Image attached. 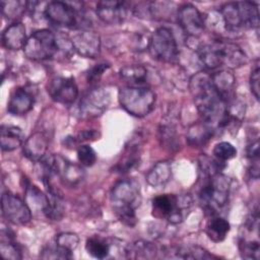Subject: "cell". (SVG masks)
<instances>
[{
    "mask_svg": "<svg viewBox=\"0 0 260 260\" xmlns=\"http://www.w3.org/2000/svg\"><path fill=\"white\" fill-rule=\"evenodd\" d=\"M231 180L221 173L203 177L199 191V200L206 213L215 215L229 201Z\"/></svg>",
    "mask_w": 260,
    "mask_h": 260,
    "instance_id": "obj_5",
    "label": "cell"
},
{
    "mask_svg": "<svg viewBox=\"0 0 260 260\" xmlns=\"http://www.w3.org/2000/svg\"><path fill=\"white\" fill-rule=\"evenodd\" d=\"M42 160L53 175L58 176L64 184L70 187L79 185L84 179V170L60 154H46Z\"/></svg>",
    "mask_w": 260,
    "mask_h": 260,
    "instance_id": "obj_11",
    "label": "cell"
},
{
    "mask_svg": "<svg viewBox=\"0 0 260 260\" xmlns=\"http://www.w3.org/2000/svg\"><path fill=\"white\" fill-rule=\"evenodd\" d=\"M110 68V64L106 62H102L99 64H95L93 67L88 69L86 73V79L89 83H94L100 80L102 75L105 71H107Z\"/></svg>",
    "mask_w": 260,
    "mask_h": 260,
    "instance_id": "obj_39",
    "label": "cell"
},
{
    "mask_svg": "<svg viewBox=\"0 0 260 260\" xmlns=\"http://www.w3.org/2000/svg\"><path fill=\"white\" fill-rule=\"evenodd\" d=\"M260 74V70H259V66L256 65L254 67V69H252L251 71V75H250V88H251V92L253 93V95L255 96L256 100L259 99V77Z\"/></svg>",
    "mask_w": 260,
    "mask_h": 260,
    "instance_id": "obj_40",
    "label": "cell"
},
{
    "mask_svg": "<svg viewBox=\"0 0 260 260\" xmlns=\"http://www.w3.org/2000/svg\"><path fill=\"white\" fill-rule=\"evenodd\" d=\"M77 158L80 165L84 167H91L96 161V153L88 144H81L77 148Z\"/></svg>",
    "mask_w": 260,
    "mask_h": 260,
    "instance_id": "obj_38",
    "label": "cell"
},
{
    "mask_svg": "<svg viewBox=\"0 0 260 260\" xmlns=\"http://www.w3.org/2000/svg\"><path fill=\"white\" fill-rule=\"evenodd\" d=\"M110 201L118 219L127 226L137 222L135 209L141 201L140 185L135 179L118 181L110 192Z\"/></svg>",
    "mask_w": 260,
    "mask_h": 260,
    "instance_id": "obj_3",
    "label": "cell"
},
{
    "mask_svg": "<svg viewBox=\"0 0 260 260\" xmlns=\"http://www.w3.org/2000/svg\"><path fill=\"white\" fill-rule=\"evenodd\" d=\"M239 251L241 257L244 259H259L260 246L258 241H251L247 239H241L239 241Z\"/></svg>",
    "mask_w": 260,
    "mask_h": 260,
    "instance_id": "obj_34",
    "label": "cell"
},
{
    "mask_svg": "<svg viewBox=\"0 0 260 260\" xmlns=\"http://www.w3.org/2000/svg\"><path fill=\"white\" fill-rule=\"evenodd\" d=\"M247 156L251 161L259 160V140L258 138L255 141H252L247 146Z\"/></svg>",
    "mask_w": 260,
    "mask_h": 260,
    "instance_id": "obj_42",
    "label": "cell"
},
{
    "mask_svg": "<svg viewBox=\"0 0 260 260\" xmlns=\"http://www.w3.org/2000/svg\"><path fill=\"white\" fill-rule=\"evenodd\" d=\"M178 22L188 38L197 39L204 30L205 19L192 4H184L177 12Z\"/></svg>",
    "mask_w": 260,
    "mask_h": 260,
    "instance_id": "obj_15",
    "label": "cell"
},
{
    "mask_svg": "<svg viewBox=\"0 0 260 260\" xmlns=\"http://www.w3.org/2000/svg\"><path fill=\"white\" fill-rule=\"evenodd\" d=\"M44 17L56 27L85 28V16L81 9H77L69 2L51 1L45 6Z\"/></svg>",
    "mask_w": 260,
    "mask_h": 260,
    "instance_id": "obj_8",
    "label": "cell"
},
{
    "mask_svg": "<svg viewBox=\"0 0 260 260\" xmlns=\"http://www.w3.org/2000/svg\"><path fill=\"white\" fill-rule=\"evenodd\" d=\"M196 52L199 61L208 70H215L222 66L233 69L244 65L247 61L245 52L237 44L231 42L214 41L200 45Z\"/></svg>",
    "mask_w": 260,
    "mask_h": 260,
    "instance_id": "obj_2",
    "label": "cell"
},
{
    "mask_svg": "<svg viewBox=\"0 0 260 260\" xmlns=\"http://www.w3.org/2000/svg\"><path fill=\"white\" fill-rule=\"evenodd\" d=\"M218 11L226 31L236 32L244 28H257L259 25V9L255 2H230Z\"/></svg>",
    "mask_w": 260,
    "mask_h": 260,
    "instance_id": "obj_4",
    "label": "cell"
},
{
    "mask_svg": "<svg viewBox=\"0 0 260 260\" xmlns=\"http://www.w3.org/2000/svg\"><path fill=\"white\" fill-rule=\"evenodd\" d=\"M47 90L53 101L62 105H71L78 96V87L72 77H53L48 83Z\"/></svg>",
    "mask_w": 260,
    "mask_h": 260,
    "instance_id": "obj_14",
    "label": "cell"
},
{
    "mask_svg": "<svg viewBox=\"0 0 260 260\" xmlns=\"http://www.w3.org/2000/svg\"><path fill=\"white\" fill-rule=\"evenodd\" d=\"M213 155L218 160L226 161L229 159L234 158L237 155V149L232 143L221 141L215 144V146L213 147Z\"/></svg>",
    "mask_w": 260,
    "mask_h": 260,
    "instance_id": "obj_35",
    "label": "cell"
},
{
    "mask_svg": "<svg viewBox=\"0 0 260 260\" xmlns=\"http://www.w3.org/2000/svg\"><path fill=\"white\" fill-rule=\"evenodd\" d=\"M192 205L190 195L162 194L152 199V215L155 218L166 219L172 224H178L183 221L185 212Z\"/></svg>",
    "mask_w": 260,
    "mask_h": 260,
    "instance_id": "obj_7",
    "label": "cell"
},
{
    "mask_svg": "<svg viewBox=\"0 0 260 260\" xmlns=\"http://www.w3.org/2000/svg\"><path fill=\"white\" fill-rule=\"evenodd\" d=\"M215 129L205 121L201 120L193 125H191L187 132V140L190 145L195 147H200L205 145L212 135Z\"/></svg>",
    "mask_w": 260,
    "mask_h": 260,
    "instance_id": "obj_22",
    "label": "cell"
},
{
    "mask_svg": "<svg viewBox=\"0 0 260 260\" xmlns=\"http://www.w3.org/2000/svg\"><path fill=\"white\" fill-rule=\"evenodd\" d=\"M158 250L156 246L150 242L139 240L132 244H128L127 258L132 259H151L156 256Z\"/></svg>",
    "mask_w": 260,
    "mask_h": 260,
    "instance_id": "obj_30",
    "label": "cell"
},
{
    "mask_svg": "<svg viewBox=\"0 0 260 260\" xmlns=\"http://www.w3.org/2000/svg\"><path fill=\"white\" fill-rule=\"evenodd\" d=\"M172 177V166L168 160L156 162L147 173L146 181L152 187L165 186Z\"/></svg>",
    "mask_w": 260,
    "mask_h": 260,
    "instance_id": "obj_26",
    "label": "cell"
},
{
    "mask_svg": "<svg viewBox=\"0 0 260 260\" xmlns=\"http://www.w3.org/2000/svg\"><path fill=\"white\" fill-rule=\"evenodd\" d=\"M151 57L157 61L174 63L179 58V48L173 31L165 26L158 27L150 37L148 46Z\"/></svg>",
    "mask_w": 260,
    "mask_h": 260,
    "instance_id": "obj_10",
    "label": "cell"
},
{
    "mask_svg": "<svg viewBox=\"0 0 260 260\" xmlns=\"http://www.w3.org/2000/svg\"><path fill=\"white\" fill-rule=\"evenodd\" d=\"M249 174L252 178L258 179L259 178V160L252 161V165L249 169Z\"/></svg>",
    "mask_w": 260,
    "mask_h": 260,
    "instance_id": "obj_43",
    "label": "cell"
},
{
    "mask_svg": "<svg viewBox=\"0 0 260 260\" xmlns=\"http://www.w3.org/2000/svg\"><path fill=\"white\" fill-rule=\"evenodd\" d=\"M99 132L95 130H83L77 134V136L73 137L75 143L82 142V141H90L95 140L99 137Z\"/></svg>",
    "mask_w": 260,
    "mask_h": 260,
    "instance_id": "obj_41",
    "label": "cell"
},
{
    "mask_svg": "<svg viewBox=\"0 0 260 260\" xmlns=\"http://www.w3.org/2000/svg\"><path fill=\"white\" fill-rule=\"evenodd\" d=\"M34 107V96L24 87L14 88L7 103V111L13 116H22L31 111Z\"/></svg>",
    "mask_w": 260,
    "mask_h": 260,
    "instance_id": "obj_18",
    "label": "cell"
},
{
    "mask_svg": "<svg viewBox=\"0 0 260 260\" xmlns=\"http://www.w3.org/2000/svg\"><path fill=\"white\" fill-rule=\"evenodd\" d=\"M24 142V133L19 127L2 125L0 130V145L3 151H12Z\"/></svg>",
    "mask_w": 260,
    "mask_h": 260,
    "instance_id": "obj_23",
    "label": "cell"
},
{
    "mask_svg": "<svg viewBox=\"0 0 260 260\" xmlns=\"http://www.w3.org/2000/svg\"><path fill=\"white\" fill-rule=\"evenodd\" d=\"M1 209L3 217L13 224L23 225L31 219V210L26 202L9 191L2 194Z\"/></svg>",
    "mask_w": 260,
    "mask_h": 260,
    "instance_id": "obj_12",
    "label": "cell"
},
{
    "mask_svg": "<svg viewBox=\"0 0 260 260\" xmlns=\"http://www.w3.org/2000/svg\"><path fill=\"white\" fill-rule=\"evenodd\" d=\"M118 99L121 107L130 115L142 118L154 108L156 95L148 86H125L120 88Z\"/></svg>",
    "mask_w": 260,
    "mask_h": 260,
    "instance_id": "obj_6",
    "label": "cell"
},
{
    "mask_svg": "<svg viewBox=\"0 0 260 260\" xmlns=\"http://www.w3.org/2000/svg\"><path fill=\"white\" fill-rule=\"evenodd\" d=\"M128 8V3L124 1H100L95 13L104 23L116 25L125 21Z\"/></svg>",
    "mask_w": 260,
    "mask_h": 260,
    "instance_id": "obj_17",
    "label": "cell"
},
{
    "mask_svg": "<svg viewBox=\"0 0 260 260\" xmlns=\"http://www.w3.org/2000/svg\"><path fill=\"white\" fill-rule=\"evenodd\" d=\"M40 257L42 259H72V252H69L56 244V246H46L41 251Z\"/></svg>",
    "mask_w": 260,
    "mask_h": 260,
    "instance_id": "obj_36",
    "label": "cell"
},
{
    "mask_svg": "<svg viewBox=\"0 0 260 260\" xmlns=\"http://www.w3.org/2000/svg\"><path fill=\"white\" fill-rule=\"evenodd\" d=\"M210 78L216 91L229 102L236 82L234 73L230 69H221L210 75Z\"/></svg>",
    "mask_w": 260,
    "mask_h": 260,
    "instance_id": "obj_24",
    "label": "cell"
},
{
    "mask_svg": "<svg viewBox=\"0 0 260 260\" xmlns=\"http://www.w3.org/2000/svg\"><path fill=\"white\" fill-rule=\"evenodd\" d=\"M73 51L84 58H95L101 52V37L95 31L82 29L71 38Z\"/></svg>",
    "mask_w": 260,
    "mask_h": 260,
    "instance_id": "obj_16",
    "label": "cell"
},
{
    "mask_svg": "<svg viewBox=\"0 0 260 260\" xmlns=\"http://www.w3.org/2000/svg\"><path fill=\"white\" fill-rule=\"evenodd\" d=\"M25 190V202L32 211H44L48 207L49 204V198L47 194L42 192L37 186L31 185L27 182V184L24 186Z\"/></svg>",
    "mask_w": 260,
    "mask_h": 260,
    "instance_id": "obj_27",
    "label": "cell"
},
{
    "mask_svg": "<svg viewBox=\"0 0 260 260\" xmlns=\"http://www.w3.org/2000/svg\"><path fill=\"white\" fill-rule=\"evenodd\" d=\"M189 86L202 120L214 129H223L228 118V102L214 88L210 75L196 73L189 80Z\"/></svg>",
    "mask_w": 260,
    "mask_h": 260,
    "instance_id": "obj_1",
    "label": "cell"
},
{
    "mask_svg": "<svg viewBox=\"0 0 260 260\" xmlns=\"http://www.w3.org/2000/svg\"><path fill=\"white\" fill-rule=\"evenodd\" d=\"M85 250L87 253L96 259L110 258L111 240L99 236H92L85 242Z\"/></svg>",
    "mask_w": 260,
    "mask_h": 260,
    "instance_id": "obj_29",
    "label": "cell"
},
{
    "mask_svg": "<svg viewBox=\"0 0 260 260\" xmlns=\"http://www.w3.org/2000/svg\"><path fill=\"white\" fill-rule=\"evenodd\" d=\"M48 138L42 132H36L30 135L22 146L23 154L30 160L39 161L47 152Z\"/></svg>",
    "mask_w": 260,
    "mask_h": 260,
    "instance_id": "obj_21",
    "label": "cell"
},
{
    "mask_svg": "<svg viewBox=\"0 0 260 260\" xmlns=\"http://www.w3.org/2000/svg\"><path fill=\"white\" fill-rule=\"evenodd\" d=\"M0 6L2 14L5 18L9 20H17L22 16L24 11L27 10V1H1Z\"/></svg>",
    "mask_w": 260,
    "mask_h": 260,
    "instance_id": "obj_33",
    "label": "cell"
},
{
    "mask_svg": "<svg viewBox=\"0 0 260 260\" xmlns=\"http://www.w3.org/2000/svg\"><path fill=\"white\" fill-rule=\"evenodd\" d=\"M111 96L109 91L101 86L90 88L79 102V114L85 118L101 116L109 107Z\"/></svg>",
    "mask_w": 260,
    "mask_h": 260,
    "instance_id": "obj_13",
    "label": "cell"
},
{
    "mask_svg": "<svg viewBox=\"0 0 260 260\" xmlns=\"http://www.w3.org/2000/svg\"><path fill=\"white\" fill-rule=\"evenodd\" d=\"M0 253L3 258L11 260H19L22 258L21 249L15 243L14 237L10 232H1V243H0Z\"/></svg>",
    "mask_w": 260,
    "mask_h": 260,
    "instance_id": "obj_31",
    "label": "cell"
},
{
    "mask_svg": "<svg viewBox=\"0 0 260 260\" xmlns=\"http://www.w3.org/2000/svg\"><path fill=\"white\" fill-rule=\"evenodd\" d=\"M211 216L212 217L208 220L206 224L205 232L211 241L218 243L225 239L226 235L231 230V225L229 221L223 217L216 216V214Z\"/></svg>",
    "mask_w": 260,
    "mask_h": 260,
    "instance_id": "obj_28",
    "label": "cell"
},
{
    "mask_svg": "<svg viewBox=\"0 0 260 260\" xmlns=\"http://www.w3.org/2000/svg\"><path fill=\"white\" fill-rule=\"evenodd\" d=\"M120 76L133 86H146L148 84L149 71L143 65H128L120 69Z\"/></svg>",
    "mask_w": 260,
    "mask_h": 260,
    "instance_id": "obj_25",
    "label": "cell"
},
{
    "mask_svg": "<svg viewBox=\"0 0 260 260\" xmlns=\"http://www.w3.org/2000/svg\"><path fill=\"white\" fill-rule=\"evenodd\" d=\"M23 53L26 58L32 61L52 59L58 53L57 36L45 28L34 31L26 40Z\"/></svg>",
    "mask_w": 260,
    "mask_h": 260,
    "instance_id": "obj_9",
    "label": "cell"
},
{
    "mask_svg": "<svg viewBox=\"0 0 260 260\" xmlns=\"http://www.w3.org/2000/svg\"><path fill=\"white\" fill-rule=\"evenodd\" d=\"M56 244L69 252H73L79 244V238L74 233H60L56 237Z\"/></svg>",
    "mask_w": 260,
    "mask_h": 260,
    "instance_id": "obj_37",
    "label": "cell"
},
{
    "mask_svg": "<svg viewBox=\"0 0 260 260\" xmlns=\"http://www.w3.org/2000/svg\"><path fill=\"white\" fill-rule=\"evenodd\" d=\"M141 145V138L140 136H134L129 140V144L126 145L125 148V154L117 162V165L114 167V172L125 174L128 172H131L133 169H135L140 161V146Z\"/></svg>",
    "mask_w": 260,
    "mask_h": 260,
    "instance_id": "obj_19",
    "label": "cell"
},
{
    "mask_svg": "<svg viewBox=\"0 0 260 260\" xmlns=\"http://www.w3.org/2000/svg\"><path fill=\"white\" fill-rule=\"evenodd\" d=\"M158 139L160 145L169 151L178 150L179 137L173 124H161L158 128Z\"/></svg>",
    "mask_w": 260,
    "mask_h": 260,
    "instance_id": "obj_32",
    "label": "cell"
},
{
    "mask_svg": "<svg viewBox=\"0 0 260 260\" xmlns=\"http://www.w3.org/2000/svg\"><path fill=\"white\" fill-rule=\"evenodd\" d=\"M25 26L22 22L15 21L8 25L1 35L2 46L8 50L17 51L23 49L26 43Z\"/></svg>",
    "mask_w": 260,
    "mask_h": 260,
    "instance_id": "obj_20",
    "label": "cell"
}]
</instances>
